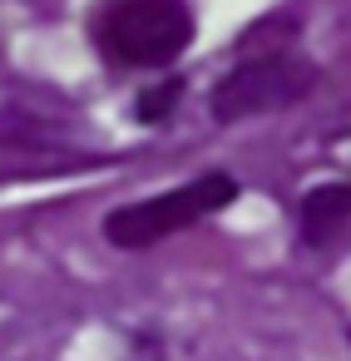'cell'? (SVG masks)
<instances>
[{
    "mask_svg": "<svg viewBox=\"0 0 351 361\" xmlns=\"http://www.w3.org/2000/svg\"><path fill=\"white\" fill-rule=\"evenodd\" d=\"M238 198V178L233 173H198L168 193H154V198H139V203H124L104 218V238L124 252H139V247H154L213 213H223L228 203Z\"/></svg>",
    "mask_w": 351,
    "mask_h": 361,
    "instance_id": "obj_1",
    "label": "cell"
},
{
    "mask_svg": "<svg viewBox=\"0 0 351 361\" xmlns=\"http://www.w3.org/2000/svg\"><path fill=\"white\" fill-rule=\"evenodd\" d=\"M99 45L129 70H164L193 45V11L183 0H114L99 16Z\"/></svg>",
    "mask_w": 351,
    "mask_h": 361,
    "instance_id": "obj_2",
    "label": "cell"
},
{
    "mask_svg": "<svg viewBox=\"0 0 351 361\" xmlns=\"http://www.w3.org/2000/svg\"><path fill=\"white\" fill-rule=\"evenodd\" d=\"M321 85V70L302 55H257V60H242L233 65L213 94H208V109L218 124H238V119H257V114H277V109H292L302 104L312 90Z\"/></svg>",
    "mask_w": 351,
    "mask_h": 361,
    "instance_id": "obj_3",
    "label": "cell"
},
{
    "mask_svg": "<svg viewBox=\"0 0 351 361\" xmlns=\"http://www.w3.org/2000/svg\"><path fill=\"white\" fill-rule=\"evenodd\" d=\"M297 218H302V243L307 247L336 243L341 233H351V183H316L302 198Z\"/></svg>",
    "mask_w": 351,
    "mask_h": 361,
    "instance_id": "obj_4",
    "label": "cell"
},
{
    "mask_svg": "<svg viewBox=\"0 0 351 361\" xmlns=\"http://www.w3.org/2000/svg\"><path fill=\"white\" fill-rule=\"evenodd\" d=\"M178 94H183V80H178V75H168V80H159V85H149V90L139 94V104H134V114H139L144 124H164V119L173 114V104H178Z\"/></svg>",
    "mask_w": 351,
    "mask_h": 361,
    "instance_id": "obj_5",
    "label": "cell"
},
{
    "mask_svg": "<svg viewBox=\"0 0 351 361\" xmlns=\"http://www.w3.org/2000/svg\"><path fill=\"white\" fill-rule=\"evenodd\" d=\"M346 336H351V331H346Z\"/></svg>",
    "mask_w": 351,
    "mask_h": 361,
    "instance_id": "obj_6",
    "label": "cell"
}]
</instances>
